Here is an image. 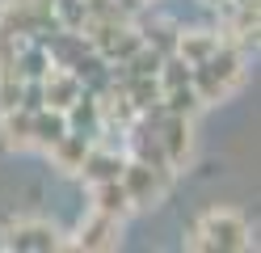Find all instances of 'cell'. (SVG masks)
Segmentation results:
<instances>
[{
    "mask_svg": "<svg viewBox=\"0 0 261 253\" xmlns=\"http://www.w3.org/2000/svg\"><path fill=\"white\" fill-rule=\"evenodd\" d=\"M80 173H85L89 186L114 181V177H122V156H114V152H93V148H89V156H85V165H80Z\"/></svg>",
    "mask_w": 261,
    "mask_h": 253,
    "instance_id": "11",
    "label": "cell"
},
{
    "mask_svg": "<svg viewBox=\"0 0 261 253\" xmlns=\"http://www.w3.org/2000/svg\"><path fill=\"white\" fill-rule=\"evenodd\" d=\"M173 47H177V55H181L190 67H198L202 59H211V55L219 51V34H211V30H190V34H181Z\"/></svg>",
    "mask_w": 261,
    "mask_h": 253,
    "instance_id": "9",
    "label": "cell"
},
{
    "mask_svg": "<svg viewBox=\"0 0 261 253\" xmlns=\"http://www.w3.org/2000/svg\"><path fill=\"white\" fill-rule=\"evenodd\" d=\"M160 148H165L169 165H177V160L190 156V118L186 114H169L165 131H160Z\"/></svg>",
    "mask_w": 261,
    "mask_h": 253,
    "instance_id": "10",
    "label": "cell"
},
{
    "mask_svg": "<svg viewBox=\"0 0 261 253\" xmlns=\"http://www.w3.org/2000/svg\"><path fill=\"white\" fill-rule=\"evenodd\" d=\"M126 63H130V76H156V72H160V51L139 47V51H135V55H130Z\"/></svg>",
    "mask_w": 261,
    "mask_h": 253,
    "instance_id": "14",
    "label": "cell"
},
{
    "mask_svg": "<svg viewBox=\"0 0 261 253\" xmlns=\"http://www.w3.org/2000/svg\"><path fill=\"white\" fill-rule=\"evenodd\" d=\"M89 135L85 131H63L59 140L51 144V160L63 169V173H80V165H85V156H89Z\"/></svg>",
    "mask_w": 261,
    "mask_h": 253,
    "instance_id": "7",
    "label": "cell"
},
{
    "mask_svg": "<svg viewBox=\"0 0 261 253\" xmlns=\"http://www.w3.org/2000/svg\"><path fill=\"white\" fill-rule=\"evenodd\" d=\"M5 249H34V253H51L59 249V232L42 219H25V224H13L5 232Z\"/></svg>",
    "mask_w": 261,
    "mask_h": 253,
    "instance_id": "4",
    "label": "cell"
},
{
    "mask_svg": "<svg viewBox=\"0 0 261 253\" xmlns=\"http://www.w3.org/2000/svg\"><path fill=\"white\" fill-rule=\"evenodd\" d=\"M63 131H72V123H68V114H63V110H51V106L30 110V135H34V144L51 148Z\"/></svg>",
    "mask_w": 261,
    "mask_h": 253,
    "instance_id": "8",
    "label": "cell"
},
{
    "mask_svg": "<svg viewBox=\"0 0 261 253\" xmlns=\"http://www.w3.org/2000/svg\"><path fill=\"white\" fill-rule=\"evenodd\" d=\"M0 135H5V144H9V148H25V144H34V135H30V110H21V106L5 110Z\"/></svg>",
    "mask_w": 261,
    "mask_h": 253,
    "instance_id": "13",
    "label": "cell"
},
{
    "mask_svg": "<svg viewBox=\"0 0 261 253\" xmlns=\"http://www.w3.org/2000/svg\"><path fill=\"white\" fill-rule=\"evenodd\" d=\"M240 80V55L232 47H223L211 59H202L198 67H194V89H198V101H219L232 84Z\"/></svg>",
    "mask_w": 261,
    "mask_h": 253,
    "instance_id": "1",
    "label": "cell"
},
{
    "mask_svg": "<svg viewBox=\"0 0 261 253\" xmlns=\"http://www.w3.org/2000/svg\"><path fill=\"white\" fill-rule=\"evenodd\" d=\"M114 245H118V215L93 211L89 224H80L76 249H114Z\"/></svg>",
    "mask_w": 261,
    "mask_h": 253,
    "instance_id": "6",
    "label": "cell"
},
{
    "mask_svg": "<svg viewBox=\"0 0 261 253\" xmlns=\"http://www.w3.org/2000/svg\"><path fill=\"white\" fill-rule=\"evenodd\" d=\"M122 190L130 198V207H152V202L165 194V169H152L148 160H135V165H122Z\"/></svg>",
    "mask_w": 261,
    "mask_h": 253,
    "instance_id": "3",
    "label": "cell"
},
{
    "mask_svg": "<svg viewBox=\"0 0 261 253\" xmlns=\"http://www.w3.org/2000/svg\"><path fill=\"white\" fill-rule=\"evenodd\" d=\"M126 207H130V198H126V190H122L118 177L93 186V211H106V215H118V219H122Z\"/></svg>",
    "mask_w": 261,
    "mask_h": 253,
    "instance_id": "12",
    "label": "cell"
},
{
    "mask_svg": "<svg viewBox=\"0 0 261 253\" xmlns=\"http://www.w3.org/2000/svg\"><path fill=\"white\" fill-rule=\"evenodd\" d=\"M194 249H223V253H236V249H249V224L236 215V211H211L202 219V228L194 232Z\"/></svg>",
    "mask_w": 261,
    "mask_h": 253,
    "instance_id": "2",
    "label": "cell"
},
{
    "mask_svg": "<svg viewBox=\"0 0 261 253\" xmlns=\"http://www.w3.org/2000/svg\"><path fill=\"white\" fill-rule=\"evenodd\" d=\"M80 93H85V89H80V76L72 72V67H68V72H46L42 76V106H51V110L68 114V106Z\"/></svg>",
    "mask_w": 261,
    "mask_h": 253,
    "instance_id": "5",
    "label": "cell"
}]
</instances>
